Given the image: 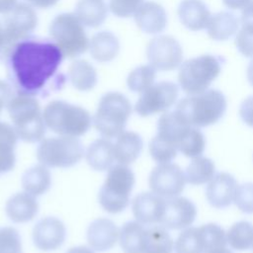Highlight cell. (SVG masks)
<instances>
[{"label":"cell","instance_id":"obj_1","mask_svg":"<svg viewBox=\"0 0 253 253\" xmlns=\"http://www.w3.org/2000/svg\"><path fill=\"white\" fill-rule=\"evenodd\" d=\"M62 52L50 39L29 37L16 43L4 64L15 93L43 96L60 89L65 82L59 72Z\"/></svg>","mask_w":253,"mask_h":253},{"label":"cell","instance_id":"obj_2","mask_svg":"<svg viewBox=\"0 0 253 253\" xmlns=\"http://www.w3.org/2000/svg\"><path fill=\"white\" fill-rule=\"evenodd\" d=\"M6 108L19 139L31 143L43 139L46 126L37 97L15 93Z\"/></svg>","mask_w":253,"mask_h":253},{"label":"cell","instance_id":"obj_3","mask_svg":"<svg viewBox=\"0 0 253 253\" xmlns=\"http://www.w3.org/2000/svg\"><path fill=\"white\" fill-rule=\"evenodd\" d=\"M225 96L216 89L189 95L181 99L175 110L195 127H205L217 123L226 111Z\"/></svg>","mask_w":253,"mask_h":253},{"label":"cell","instance_id":"obj_4","mask_svg":"<svg viewBox=\"0 0 253 253\" xmlns=\"http://www.w3.org/2000/svg\"><path fill=\"white\" fill-rule=\"evenodd\" d=\"M42 114L46 127L58 135L78 137L85 134L92 125L91 115L86 109L62 100L49 102Z\"/></svg>","mask_w":253,"mask_h":253},{"label":"cell","instance_id":"obj_5","mask_svg":"<svg viewBox=\"0 0 253 253\" xmlns=\"http://www.w3.org/2000/svg\"><path fill=\"white\" fill-rule=\"evenodd\" d=\"M132 107L126 96L112 91L104 94L92 118L95 128L105 138H117L125 131Z\"/></svg>","mask_w":253,"mask_h":253},{"label":"cell","instance_id":"obj_6","mask_svg":"<svg viewBox=\"0 0 253 253\" xmlns=\"http://www.w3.org/2000/svg\"><path fill=\"white\" fill-rule=\"evenodd\" d=\"M50 40L58 46L64 58L76 59L88 50L89 39L85 27L74 13H60L48 27Z\"/></svg>","mask_w":253,"mask_h":253},{"label":"cell","instance_id":"obj_7","mask_svg":"<svg viewBox=\"0 0 253 253\" xmlns=\"http://www.w3.org/2000/svg\"><path fill=\"white\" fill-rule=\"evenodd\" d=\"M223 61V57L212 54H203L185 60L179 68V86L189 95L208 90L219 75Z\"/></svg>","mask_w":253,"mask_h":253},{"label":"cell","instance_id":"obj_8","mask_svg":"<svg viewBox=\"0 0 253 253\" xmlns=\"http://www.w3.org/2000/svg\"><path fill=\"white\" fill-rule=\"evenodd\" d=\"M135 177L132 170L124 164H115L107 172L99 191V203L109 213H119L126 209L134 187Z\"/></svg>","mask_w":253,"mask_h":253},{"label":"cell","instance_id":"obj_9","mask_svg":"<svg viewBox=\"0 0 253 253\" xmlns=\"http://www.w3.org/2000/svg\"><path fill=\"white\" fill-rule=\"evenodd\" d=\"M84 155L81 141L74 136L58 135L47 137L40 142L37 159L41 164L51 168H68L77 164Z\"/></svg>","mask_w":253,"mask_h":253},{"label":"cell","instance_id":"obj_10","mask_svg":"<svg viewBox=\"0 0 253 253\" xmlns=\"http://www.w3.org/2000/svg\"><path fill=\"white\" fill-rule=\"evenodd\" d=\"M179 88L171 81H160L152 84L138 97L134 111L140 117H149L167 112L177 101Z\"/></svg>","mask_w":253,"mask_h":253},{"label":"cell","instance_id":"obj_11","mask_svg":"<svg viewBox=\"0 0 253 253\" xmlns=\"http://www.w3.org/2000/svg\"><path fill=\"white\" fill-rule=\"evenodd\" d=\"M38 15L33 6L26 2H18L5 15L3 28L6 41L11 48L20 41L32 36L38 26Z\"/></svg>","mask_w":253,"mask_h":253},{"label":"cell","instance_id":"obj_12","mask_svg":"<svg viewBox=\"0 0 253 253\" xmlns=\"http://www.w3.org/2000/svg\"><path fill=\"white\" fill-rule=\"evenodd\" d=\"M148 63L158 71H171L183 61V49L179 42L168 35L154 37L146 46Z\"/></svg>","mask_w":253,"mask_h":253},{"label":"cell","instance_id":"obj_13","mask_svg":"<svg viewBox=\"0 0 253 253\" xmlns=\"http://www.w3.org/2000/svg\"><path fill=\"white\" fill-rule=\"evenodd\" d=\"M185 173L174 163H162L154 167L149 175L148 184L151 192L170 199L178 197L185 188Z\"/></svg>","mask_w":253,"mask_h":253},{"label":"cell","instance_id":"obj_14","mask_svg":"<svg viewBox=\"0 0 253 253\" xmlns=\"http://www.w3.org/2000/svg\"><path fill=\"white\" fill-rule=\"evenodd\" d=\"M65 225L55 216H46L40 219L33 229V242L35 246L44 252L60 248L65 241Z\"/></svg>","mask_w":253,"mask_h":253},{"label":"cell","instance_id":"obj_15","mask_svg":"<svg viewBox=\"0 0 253 253\" xmlns=\"http://www.w3.org/2000/svg\"><path fill=\"white\" fill-rule=\"evenodd\" d=\"M197 208L185 197L166 199L163 216L159 222L166 229H183L190 226L196 219Z\"/></svg>","mask_w":253,"mask_h":253},{"label":"cell","instance_id":"obj_16","mask_svg":"<svg viewBox=\"0 0 253 253\" xmlns=\"http://www.w3.org/2000/svg\"><path fill=\"white\" fill-rule=\"evenodd\" d=\"M165 203L166 200L163 197L153 192L138 194L131 205L135 220L143 225L159 223L164 213Z\"/></svg>","mask_w":253,"mask_h":253},{"label":"cell","instance_id":"obj_17","mask_svg":"<svg viewBox=\"0 0 253 253\" xmlns=\"http://www.w3.org/2000/svg\"><path fill=\"white\" fill-rule=\"evenodd\" d=\"M237 187V181L231 174L226 172L217 173L207 186V200L215 209L227 208L234 201Z\"/></svg>","mask_w":253,"mask_h":253},{"label":"cell","instance_id":"obj_18","mask_svg":"<svg viewBox=\"0 0 253 253\" xmlns=\"http://www.w3.org/2000/svg\"><path fill=\"white\" fill-rule=\"evenodd\" d=\"M120 229L116 223L106 217L93 220L87 229V241L94 251L105 252L112 249L119 241Z\"/></svg>","mask_w":253,"mask_h":253},{"label":"cell","instance_id":"obj_19","mask_svg":"<svg viewBox=\"0 0 253 253\" xmlns=\"http://www.w3.org/2000/svg\"><path fill=\"white\" fill-rule=\"evenodd\" d=\"M137 28L147 35H158L167 26V13L154 1L143 2L132 16Z\"/></svg>","mask_w":253,"mask_h":253},{"label":"cell","instance_id":"obj_20","mask_svg":"<svg viewBox=\"0 0 253 253\" xmlns=\"http://www.w3.org/2000/svg\"><path fill=\"white\" fill-rule=\"evenodd\" d=\"M191 127L192 126L178 111H167L158 119L156 135L178 148L180 141Z\"/></svg>","mask_w":253,"mask_h":253},{"label":"cell","instance_id":"obj_21","mask_svg":"<svg viewBox=\"0 0 253 253\" xmlns=\"http://www.w3.org/2000/svg\"><path fill=\"white\" fill-rule=\"evenodd\" d=\"M121 44L118 37L110 31H100L89 41V53L99 63L113 61L120 53Z\"/></svg>","mask_w":253,"mask_h":253},{"label":"cell","instance_id":"obj_22","mask_svg":"<svg viewBox=\"0 0 253 253\" xmlns=\"http://www.w3.org/2000/svg\"><path fill=\"white\" fill-rule=\"evenodd\" d=\"M177 13L181 24L193 32L206 29L211 16L208 6L202 0H182Z\"/></svg>","mask_w":253,"mask_h":253},{"label":"cell","instance_id":"obj_23","mask_svg":"<svg viewBox=\"0 0 253 253\" xmlns=\"http://www.w3.org/2000/svg\"><path fill=\"white\" fill-rule=\"evenodd\" d=\"M7 216L16 223H24L32 220L39 211V203L35 196L21 192L8 199L5 205Z\"/></svg>","mask_w":253,"mask_h":253},{"label":"cell","instance_id":"obj_24","mask_svg":"<svg viewBox=\"0 0 253 253\" xmlns=\"http://www.w3.org/2000/svg\"><path fill=\"white\" fill-rule=\"evenodd\" d=\"M109 11L104 0H78L73 13L85 28L97 29L105 23Z\"/></svg>","mask_w":253,"mask_h":253},{"label":"cell","instance_id":"obj_25","mask_svg":"<svg viewBox=\"0 0 253 253\" xmlns=\"http://www.w3.org/2000/svg\"><path fill=\"white\" fill-rule=\"evenodd\" d=\"M142 147L143 141L138 133L125 130L116 138L114 143L116 162L128 166L139 157Z\"/></svg>","mask_w":253,"mask_h":253},{"label":"cell","instance_id":"obj_26","mask_svg":"<svg viewBox=\"0 0 253 253\" xmlns=\"http://www.w3.org/2000/svg\"><path fill=\"white\" fill-rule=\"evenodd\" d=\"M67 78L72 87L81 92L91 91L98 83L97 70L86 59L73 60L68 66Z\"/></svg>","mask_w":253,"mask_h":253},{"label":"cell","instance_id":"obj_27","mask_svg":"<svg viewBox=\"0 0 253 253\" xmlns=\"http://www.w3.org/2000/svg\"><path fill=\"white\" fill-rule=\"evenodd\" d=\"M85 156L93 170L108 171L116 161L114 143L109 138H98L88 146Z\"/></svg>","mask_w":253,"mask_h":253},{"label":"cell","instance_id":"obj_28","mask_svg":"<svg viewBox=\"0 0 253 253\" xmlns=\"http://www.w3.org/2000/svg\"><path fill=\"white\" fill-rule=\"evenodd\" d=\"M238 18L231 12L221 11L211 16L206 29L211 39L226 41L238 32Z\"/></svg>","mask_w":253,"mask_h":253},{"label":"cell","instance_id":"obj_29","mask_svg":"<svg viewBox=\"0 0 253 253\" xmlns=\"http://www.w3.org/2000/svg\"><path fill=\"white\" fill-rule=\"evenodd\" d=\"M22 187L25 192L38 197L44 194L51 185V174L43 164H38L28 169L22 176Z\"/></svg>","mask_w":253,"mask_h":253},{"label":"cell","instance_id":"obj_30","mask_svg":"<svg viewBox=\"0 0 253 253\" xmlns=\"http://www.w3.org/2000/svg\"><path fill=\"white\" fill-rule=\"evenodd\" d=\"M175 253H208V241L203 226L183 230L174 243Z\"/></svg>","mask_w":253,"mask_h":253},{"label":"cell","instance_id":"obj_31","mask_svg":"<svg viewBox=\"0 0 253 253\" xmlns=\"http://www.w3.org/2000/svg\"><path fill=\"white\" fill-rule=\"evenodd\" d=\"M145 228L136 220L127 221L120 228L119 242L124 253H143Z\"/></svg>","mask_w":253,"mask_h":253},{"label":"cell","instance_id":"obj_32","mask_svg":"<svg viewBox=\"0 0 253 253\" xmlns=\"http://www.w3.org/2000/svg\"><path fill=\"white\" fill-rule=\"evenodd\" d=\"M174 241L162 225H151L145 228L143 253H172Z\"/></svg>","mask_w":253,"mask_h":253},{"label":"cell","instance_id":"obj_33","mask_svg":"<svg viewBox=\"0 0 253 253\" xmlns=\"http://www.w3.org/2000/svg\"><path fill=\"white\" fill-rule=\"evenodd\" d=\"M215 173V166L211 159L199 156L194 158L187 166L185 177L191 185H202L210 182Z\"/></svg>","mask_w":253,"mask_h":253},{"label":"cell","instance_id":"obj_34","mask_svg":"<svg viewBox=\"0 0 253 253\" xmlns=\"http://www.w3.org/2000/svg\"><path fill=\"white\" fill-rule=\"evenodd\" d=\"M226 241L237 251L250 249L253 247V224L246 220L235 222L226 233Z\"/></svg>","mask_w":253,"mask_h":253},{"label":"cell","instance_id":"obj_35","mask_svg":"<svg viewBox=\"0 0 253 253\" xmlns=\"http://www.w3.org/2000/svg\"><path fill=\"white\" fill-rule=\"evenodd\" d=\"M156 69L150 64H142L133 68L126 77L127 88L134 93H142L152 84L156 78Z\"/></svg>","mask_w":253,"mask_h":253},{"label":"cell","instance_id":"obj_36","mask_svg":"<svg viewBox=\"0 0 253 253\" xmlns=\"http://www.w3.org/2000/svg\"><path fill=\"white\" fill-rule=\"evenodd\" d=\"M205 147L206 139L204 133L199 129V127L192 126L180 141L178 149L185 156L196 158L204 153Z\"/></svg>","mask_w":253,"mask_h":253},{"label":"cell","instance_id":"obj_37","mask_svg":"<svg viewBox=\"0 0 253 253\" xmlns=\"http://www.w3.org/2000/svg\"><path fill=\"white\" fill-rule=\"evenodd\" d=\"M178 148L155 135L149 142V153L158 164L169 163L177 155Z\"/></svg>","mask_w":253,"mask_h":253},{"label":"cell","instance_id":"obj_38","mask_svg":"<svg viewBox=\"0 0 253 253\" xmlns=\"http://www.w3.org/2000/svg\"><path fill=\"white\" fill-rule=\"evenodd\" d=\"M0 253H23L19 231L11 226L0 228Z\"/></svg>","mask_w":253,"mask_h":253},{"label":"cell","instance_id":"obj_39","mask_svg":"<svg viewBox=\"0 0 253 253\" xmlns=\"http://www.w3.org/2000/svg\"><path fill=\"white\" fill-rule=\"evenodd\" d=\"M235 206L244 213H253V183H243L237 187L235 197Z\"/></svg>","mask_w":253,"mask_h":253},{"label":"cell","instance_id":"obj_40","mask_svg":"<svg viewBox=\"0 0 253 253\" xmlns=\"http://www.w3.org/2000/svg\"><path fill=\"white\" fill-rule=\"evenodd\" d=\"M144 0H109L110 12L118 18H129L134 15L136 10Z\"/></svg>","mask_w":253,"mask_h":253},{"label":"cell","instance_id":"obj_41","mask_svg":"<svg viewBox=\"0 0 253 253\" xmlns=\"http://www.w3.org/2000/svg\"><path fill=\"white\" fill-rule=\"evenodd\" d=\"M18 139L19 137L14 126L0 121V150L15 152Z\"/></svg>","mask_w":253,"mask_h":253},{"label":"cell","instance_id":"obj_42","mask_svg":"<svg viewBox=\"0 0 253 253\" xmlns=\"http://www.w3.org/2000/svg\"><path fill=\"white\" fill-rule=\"evenodd\" d=\"M235 45L242 55L253 58V30L241 28L237 32Z\"/></svg>","mask_w":253,"mask_h":253},{"label":"cell","instance_id":"obj_43","mask_svg":"<svg viewBox=\"0 0 253 253\" xmlns=\"http://www.w3.org/2000/svg\"><path fill=\"white\" fill-rule=\"evenodd\" d=\"M239 116L250 127H253V95L247 97L240 105Z\"/></svg>","mask_w":253,"mask_h":253},{"label":"cell","instance_id":"obj_44","mask_svg":"<svg viewBox=\"0 0 253 253\" xmlns=\"http://www.w3.org/2000/svg\"><path fill=\"white\" fill-rule=\"evenodd\" d=\"M15 91L8 81L0 79V114L14 96Z\"/></svg>","mask_w":253,"mask_h":253},{"label":"cell","instance_id":"obj_45","mask_svg":"<svg viewBox=\"0 0 253 253\" xmlns=\"http://www.w3.org/2000/svg\"><path fill=\"white\" fill-rule=\"evenodd\" d=\"M240 23L241 28L253 30V1L242 9Z\"/></svg>","mask_w":253,"mask_h":253},{"label":"cell","instance_id":"obj_46","mask_svg":"<svg viewBox=\"0 0 253 253\" xmlns=\"http://www.w3.org/2000/svg\"><path fill=\"white\" fill-rule=\"evenodd\" d=\"M25 2L30 4L34 8L49 9L56 5L59 2V0H25Z\"/></svg>","mask_w":253,"mask_h":253},{"label":"cell","instance_id":"obj_47","mask_svg":"<svg viewBox=\"0 0 253 253\" xmlns=\"http://www.w3.org/2000/svg\"><path fill=\"white\" fill-rule=\"evenodd\" d=\"M253 0H222L223 4L231 9V10H238L245 8L249 3H251Z\"/></svg>","mask_w":253,"mask_h":253},{"label":"cell","instance_id":"obj_48","mask_svg":"<svg viewBox=\"0 0 253 253\" xmlns=\"http://www.w3.org/2000/svg\"><path fill=\"white\" fill-rule=\"evenodd\" d=\"M17 3L18 0H0V14L6 15L15 7Z\"/></svg>","mask_w":253,"mask_h":253},{"label":"cell","instance_id":"obj_49","mask_svg":"<svg viewBox=\"0 0 253 253\" xmlns=\"http://www.w3.org/2000/svg\"><path fill=\"white\" fill-rule=\"evenodd\" d=\"M66 253H95L94 250L87 246H76L70 248Z\"/></svg>","mask_w":253,"mask_h":253},{"label":"cell","instance_id":"obj_50","mask_svg":"<svg viewBox=\"0 0 253 253\" xmlns=\"http://www.w3.org/2000/svg\"><path fill=\"white\" fill-rule=\"evenodd\" d=\"M246 75H247L248 82L250 83L251 86H253V58L251 59V61L249 62V64H248V66H247Z\"/></svg>","mask_w":253,"mask_h":253},{"label":"cell","instance_id":"obj_51","mask_svg":"<svg viewBox=\"0 0 253 253\" xmlns=\"http://www.w3.org/2000/svg\"><path fill=\"white\" fill-rule=\"evenodd\" d=\"M208 253H232V252H231V250L227 249L225 246V247H218V248L212 249V250L209 251Z\"/></svg>","mask_w":253,"mask_h":253}]
</instances>
